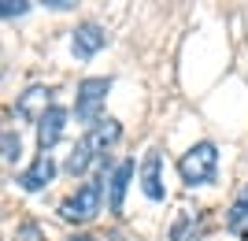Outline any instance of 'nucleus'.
<instances>
[{"instance_id": "obj_1", "label": "nucleus", "mask_w": 248, "mask_h": 241, "mask_svg": "<svg viewBox=\"0 0 248 241\" xmlns=\"http://www.w3.org/2000/svg\"><path fill=\"white\" fill-rule=\"evenodd\" d=\"M215 171H218V148L211 141H197L193 148L182 152L178 160V175L186 186H211L215 182Z\"/></svg>"}, {"instance_id": "obj_2", "label": "nucleus", "mask_w": 248, "mask_h": 241, "mask_svg": "<svg viewBox=\"0 0 248 241\" xmlns=\"http://www.w3.org/2000/svg\"><path fill=\"white\" fill-rule=\"evenodd\" d=\"M104 182H108V175H100L96 182H85L74 197H67L60 204V215L67 223H89V219H96V211H100V197H104Z\"/></svg>"}, {"instance_id": "obj_3", "label": "nucleus", "mask_w": 248, "mask_h": 241, "mask_svg": "<svg viewBox=\"0 0 248 241\" xmlns=\"http://www.w3.org/2000/svg\"><path fill=\"white\" fill-rule=\"evenodd\" d=\"M108 89H111V78H85L78 85V100H74V115L82 123L96 126L104 112V100H108Z\"/></svg>"}, {"instance_id": "obj_4", "label": "nucleus", "mask_w": 248, "mask_h": 241, "mask_svg": "<svg viewBox=\"0 0 248 241\" xmlns=\"http://www.w3.org/2000/svg\"><path fill=\"white\" fill-rule=\"evenodd\" d=\"M52 108H56V104H52V89H48V85H30V89L19 96L15 115L26 119V123H41V119L48 115Z\"/></svg>"}, {"instance_id": "obj_5", "label": "nucleus", "mask_w": 248, "mask_h": 241, "mask_svg": "<svg viewBox=\"0 0 248 241\" xmlns=\"http://www.w3.org/2000/svg\"><path fill=\"white\" fill-rule=\"evenodd\" d=\"M104 45H108V30H104L100 22H82V26L71 33V52L78 56V60H89V56H96Z\"/></svg>"}, {"instance_id": "obj_6", "label": "nucleus", "mask_w": 248, "mask_h": 241, "mask_svg": "<svg viewBox=\"0 0 248 241\" xmlns=\"http://www.w3.org/2000/svg\"><path fill=\"white\" fill-rule=\"evenodd\" d=\"M52 178H56V160H52V152H37V160L19 175V186L26 189V193H37V189H45Z\"/></svg>"}, {"instance_id": "obj_7", "label": "nucleus", "mask_w": 248, "mask_h": 241, "mask_svg": "<svg viewBox=\"0 0 248 241\" xmlns=\"http://www.w3.org/2000/svg\"><path fill=\"white\" fill-rule=\"evenodd\" d=\"M130 182H134V160H123V163L108 175V204H111V211H123Z\"/></svg>"}, {"instance_id": "obj_8", "label": "nucleus", "mask_w": 248, "mask_h": 241, "mask_svg": "<svg viewBox=\"0 0 248 241\" xmlns=\"http://www.w3.org/2000/svg\"><path fill=\"white\" fill-rule=\"evenodd\" d=\"M141 189H145L148 200H163V160L159 152H148L145 163H141Z\"/></svg>"}, {"instance_id": "obj_9", "label": "nucleus", "mask_w": 248, "mask_h": 241, "mask_svg": "<svg viewBox=\"0 0 248 241\" xmlns=\"http://www.w3.org/2000/svg\"><path fill=\"white\" fill-rule=\"evenodd\" d=\"M63 130H67V108H52L48 115L37 123V148L48 152V148L63 137Z\"/></svg>"}, {"instance_id": "obj_10", "label": "nucleus", "mask_w": 248, "mask_h": 241, "mask_svg": "<svg viewBox=\"0 0 248 241\" xmlns=\"http://www.w3.org/2000/svg\"><path fill=\"white\" fill-rule=\"evenodd\" d=\"M119 137H123V123H119V119H100L96 126H89L85 141L93 145V152H104V148H111Z\"/></svg>"}, {"instance_id": "obj_11", "label": "nucleus", "mask_w": 248, "mask_h": 241, "mask_svg": "<svg viewBox=\"0 0 248 241\" xmlns=\"http://www.w3.org/2000/svg\"><path fill=\"white\" fill-rule=\"evenodd\" d=\"M93 160H96L93 145L82 137V141L71 148V156H67V163H63V167H67V175H71V178H78V175H85V171H89V163H93Z\"/></svg>"}, {"instance_id": "obj_12", "label": "nucleus", "mask_w": 248, "mask_h": 241, "mask_svg": "<svg viewBox=\"0 0 248 241\" xmlns=\"http://www.w3.org/2000/svg\"><path fill=\"white\" fill-rule=\"evenodd\" d=\"M226 230L237 234V238H248V189L241 193L233 204H230V215H226Z\"/></svg>"}, {"instance_id": "obj_13", "label": "nucleus", "mask_w": 248, "mask_h": 241, "mask_svg": "<svg viewBox=\"0 0 248 241\" xmlns=\"http://www.w3.org/2000/svg\"><path fill=\"white\" fill-rule=\"evenodd\" d=\"M19 156H22V141H19V134L4 130V163H19Z\"/></svg>"}, {"instance_id": "obj_14", "label": "nucleus", "mask_w": 248, "mask_h": 241, "mask_svg": "<svg viewBox=\"0 0 248 241\" xmlns=\"http://www.w3.org/2000/svg\"><path fill=\"white\" fill-rule=\"evenodd\" d=\"M15 241H41V230H37L33 223H26V226H19V230H15Z\"/></svg>"}, {"instance_id": "obj_15", "label": "nucleus", "mask_w": 248, "mask_h": 241, "mask_svg": "<svg viewBox=\"0 0 248 241\" xmlns=\"http://www.w3.org/2000/svg\"><path fill=\"white\" fill-rule=\"evenodd\" d=\"M26 11V0H4V19H15Z\"/></svg>"}, {"instance_id": "obj_16", "label": "nucleus", "mask_w": 248, "mask_h": 241, "mask_svg": "<svg viewBox=\"0 0 248 241\" xmlns=\"http://www.w3.org/2000/svg\"><path fill=\"white\" fill-rule=\"evenodd\" d=\"M45 8H56V11H67V8H74L78 0H41Z\"/></svg>"}]
</instances>
